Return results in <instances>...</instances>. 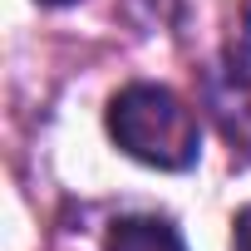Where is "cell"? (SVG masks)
Listing matches in <instances>:
<instances>
[{"label": "cell", "instance_id": "cell-1", "mask_svg": "<svg viewBox=\"0 0 251 251\" xmlns=\"http://www.w3.org/2000/svg\"><path fill=\"white\" fill-rule=\"evenodd\" d=\"M108 133L113 143L163 173H182L202 153V123L197 113L163 84H128L108 103Z\"/></svg>", "mask_w": 251, "mask_h": 251}, {"label": "cell", "instance_id": "cell-5", "mask_svg": "<svg viewBox=\"0 0 251 251\" xmlns=\"http://www.w3.org/2000/svg\"><path fill=\"white\" fill-rule=\"evenodd\" d=\"M40 5H74V0H40Z\"/></svg>", "mask_w": 251, "mask_h": 251}, {"label": "cell", "instance_id": "cell-3", "mask_svg": "<svg viewBox=\"0 0 251 251\" xmlns=\"http://www.w3.org/2000/svg\"><path fill=\"white\" fill-rule=\"evenodd\" d=\"M103 251H187V241L168 217H118Z\"/></svg>", "mask_w": 251, "mask_h": 251}, {"label": "cell", "instance_id": "cell-2", "mask_svg": "<svg viewBox=\"0 0 251 251\" xmlns=\"http://www.w3.org/2000/svg\"><path fill=\"white\" fill-rule=\"evenodd\" d=\"M212 94V108L222 118V133L241 148H251V0H246V10H241V30L226 50V69L222 79L207 84Z\"/></svg>", "mask_w": 251, "mask_h": 251}, {"label": "cell", "instance_id": "cell-4", "mask_svg": "<svg viewBox=\"0 0 251 251\" xmlns=\"http://www.w3.org/2000/svg\"><path fill=\"white\" fill-rule=\"evenodd\" d=\"M231 241H236V251H251V207L236 212V222H231Z\"/></svg>", "mask_w": 251, "mask_h": 251}]
</instances>
